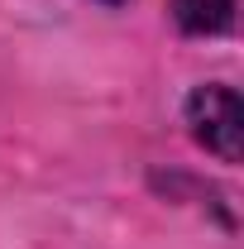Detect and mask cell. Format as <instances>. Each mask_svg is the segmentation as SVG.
Returning <instances> with one entry per match:
<instances>
[{"mask_svg":"<svg viewBox=\"0 0 244 249\" xmlns=\"http://www.w3.org/2000/svg\"><path fill=\"white\" fill-rule=\"evenodd\" d=\"M187 124L192 134L225 163H240L244 154V106L230 87H196L187 101Z\"/></svg>","mask_w":244,"mask_h":249,"instance_id":"obj_1","label":"cell"},{"mask_svg":"<svg viewBox=\"0 0 244 249\" xmlns=\"http://www.w3.org/2000/svg\"><path fill=\"white\" fill-rule=\"evenodd\" d=\"M173 15L187 34H220L235 19V0H173Z\"/></svg>","mask_w":244,"mask_h":249,"instance_id":"obj_2","label":"cell"},{"mask_svg":"<svg viewBox=\"0 0 244 249\" xmlns=\"http://www.w3.org/2000/svg\"><path fill=\"white\" fill-rule=\"evenodd\" d=\"M105 5H124V0H105Z\"/></svg>","mask_w":244,"mask_h":249,"instance_id":"obj_3","label":"cell"}]
</instances>
